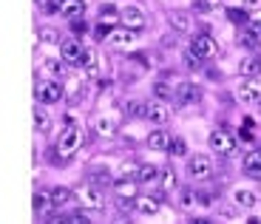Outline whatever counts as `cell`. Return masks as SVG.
<instances>
[{"instance_id":"1","label":"cell","mask_w":261,"mask_h":224,"mask_svg":"<svg viewBox=\"0 0 261 224\" xmlns=\"http://www.w3.org/2000/svg\"><path fill=\"white\" fill-rule=\"evenodd\" d=\"M80 145H83V131L74 125L71 114H68V117H65V128L60 131L57 142H54V148H57V156H60V159L74 156V153L80 151Z\"/></svg>"},{"instance_id":"2","label":"cell","mask_w":261,"mask_h":224,"mask_svg":"<svg viewBox=\"0 0 261 224\" xmlns=\"http://www.w3.org/2000/svg\"><path fill=\"white\" fill-rule=\"evenodd\" d=\"M34 99H37L40 105H54L63 99V86H60L57 79H40L37 86H34Z\"/></svg>"},{"instance_id":"3","label":"cell","mask_w":261,"mask_h":224,"mask_svg":"<svg viewBox=\"0 0 261 224\" xmlns=\"http://www.w3.org/2000/svg\"><path fill=\"white\" fill-rule=\"evenodd\" d=\"M77 202L83 207H88V210H105V199H102V190L94 185H88V182H83V185H77Z\"/></svg>"},{"instance_id":"4","label":"cell","mask_w":261,"mask_h":224,"mask_svg":"<svg viewBox=\"0 0 261 224\" xmlns=\"http://www.w3.org/2000/svg\"><path fill=\"white\" fill-rule=\"evenodd\" d=\"M60 57H63V63H68V66H83L85 57H88V48H85L77 37L65 40L63 46H60Z\"/></svg>"},{"instance_id":"5","label":"cell","mask_w":261,"mask_h":224,"mask_svg":"<svg viewBox=\"0 0 261 224\" xmlns=\"http://www.w3.org/2000/svg\"><path fill=\"white\" fill-rule=\"evenodd\" d=\"M236 99H239V102H261L258 77H242V82L236 86Z\"/></svg>"},{"instance_id":"6","label":"cell","mask_w":261,"mask_h":224,"mask_svg":"<svg viewBox=\"0 0 261 224\" xmlns=\"http://www.w3.org/2000/svg\"><path fill=\"white\" fill-rule=\"evenodd\" d=\"M188 173H190V179H207L210 173H213V159H210L207 153H196V156H190Z\"/></svg>"},{"instance_id":"7","label":"cell","mask_w":261,"mask_h":224,"mask_svg":"<svg viewBox=\"0 0 261 224\" xmlns=\"http://www.w3.org/2000/svg\"><path fill=\"white\" fill-rule=\"evenodd\" d=\"M207 142H210V148H213L216 153H224V156L236 151V139L230 136L227 131H222V128H216V131H210Z\"/></svg>"},{"instance_id":"8","label":"cell","mask_w":261,"mask_h":224,"mask_svg":"<svg viewBox=\"0 0 261 224\" xmlns=\"http://www.w3.org/2000/svg\"><path fill=\"white\" fill-rule=\"evenodd\" d=\"M108 46H114V48L137 46V32L134 29H125V26H114V32L108 34Z\"/></svg>"},{"instance_id":"9","label":"cell","mask_w":261,"mask_h":224,"mask_svg":"<svg viewBox=\"0 0 261 224\" xmlns=\"http://www.w3.org/2000/svg\"><path fill=\"white\" fill-rule=\"evenodd\" d=\"M190 48H193V51L199 54L202 60H210V57H216V54H219V43H216L210 34H196L193 43H190Z\"/></svg>"},{"instance_id":"10","label":"cell","mask_w":261,"mask_h":224,"mask_svg":"<svg viewBox=\"0 0 261 224\" xmlns=\"http://www.w3.org/2000/svg\"><path fill=\"white\" fill-rule=\"evenodd\" d=\"M91 128H94V133H97V136L108 139V136H114V133L119 131V117H117V114H102V117L94 119Z\"/></svg>"},{"instance_id":"11","label":"cell","mask_w":261,"mask_h":224,"mask_svg":"<svg viewBox=\"0 0 261 224\" xmlns=\"http://www.w3.org/2000/svg\"><path fill=\"white\" fill-rule=\"evenodd\" d=\"M119 26L134 29V32L145 29V12H139L137 6H125V9H122V14H119Z\"/></svg>"},{"instance_id":"12","label":"cell","mask_w":261,"mask_h":224,"mask_svg":"<svg viewBox=\"0 0 261 224\" xmlns=\"http://www.w3.org/2000/svg\"><path fill=\"white\" fill-rule=\"evenodd\" d=\"M145 119H150L153 125H165V122L170 119V108L165 105L162 99H150L148 111H145Z\"/></svg>"},{"instance_id":"13","label":"cell","mask_w":261,"mask_h":224,"mask_svg":"<svg viewBox=\"0 0 261 224\" xmlns=\"http://www.w3.org/2000/svg\"><path fill=\"white\" fill-rule=\"evenodd\" d=\"M176 99H179V105H196L202 99V88L193 86V82H182L176 88Z\"/></svg>"},{"instance_id":"14","label":"cell","mask_w":261,"mask_h":224,"mask_svg":"<svg viewBox=\"0 0 261 224\" xmlns=\"http://www.w3.org/2000/svg\"><path fill=\"white\" fill-rule=\"evenodd\" d=\"M137 179H117L114 182V193H117L119 202H134L137 199Z\"/></svg>"},{"instance_id":"15","label":"cell","mask_w":261,"mask_h":224,"mask_svg":"<svg viewBox=\"0 0 261 224\" xmlns=\"http://www.w3.org/2000/svg\"><path fill=\"white\" fill-rule=\"evenodd\" d=\"M170 142H173V139H170L168 131H162V128H156V131H150L148 136H145V145H148L150 151H170Z\"/></svg>"},{"instance_id":"16","label":"cell","mask_w":261,"mask_h":224,"mask_svg":"<svg viewBox=\"0 0 261 224\" xmlns=\"http://www.w3.org/2000/svg\"><path fill=\"white\" fill-rule=\"evenodd\" d=\"M85 12V0H63V6H60V14H63L68 23H74V20H80Z\"/></svg>"},{"instance_id":"17","label":"cell","mask_w":261,"mask_h":224,"mask_svg":"<svg viewBox=\"0 0 261 224\" xmlns=\"http://www.w3.org/2000/svg\"><path fill=\"white\" fill-rule=\"evenodd\" d=\"M168 26L173 29V32H179V34L190 32V26H193L190 12H170V14H168Z\"/></svg>"},{"instance_id":"18","label":"cell","mask_w":261,"mask_h":224,"mask_svg":"<svg viewBox=\"0 0 261 224\" xmlns=\"http://www.w3.org/2000/svg\"><path fill=\"white\" fill-rule=\"evenodd\" d=\"M54 199H51V190H37L34 193V213H37V216H46V213H51L54 210Z\"/></svg>"},{"instance_id":"19","label":"cell","mask_w":261,"mask_h":224,"mask_svg":"<svg viewBox=\"0 0 261 224\" xmlns=\"http://www.w3.org/2000/svg\"><path fill=\"white\" fill-rule=\"evenodd\" d=\"M242 167H244V173H247L250 179H258V182H261V148L247 153V159H244Z\"/></svg>"},{"instance_id":"20","label":"cell","mask_w":261,"mask_h":224,"mask_svg":"<svg viewBox=\"0 0 261 224\" xmlns=\"http://www.w3.org/2000/svg\"><path fill=\"white\" fill-rule=\"evenodd\" d=\"M130 205H134L137 213H142V216H156L159 213V202L156 199H150V196H137Z\"/></svg>"},{"instance_id":"21","label":"cell","mask_w":261,"mask_h":224,"mask_svg":"<svg viewBox=\"0 0 261 224\" xmlns=\"http://www.w3.org/2000/svg\"><path fill=\"white\" fill-rule=\"evenodd\" d=\"M239 71H242V77H258L261 74V57H244L242 63H239Z\"/></svg>"},{"instance_id":"22","label":"cell","mask_w":261,"mask_h":224,"mask_svg":"<svg viewBox=\"0 0 261 224\" xmlns=\"http://www.w3.org/2000/svg\"><path fill=\"white\" fill-rule=\"evenodd\" d=\"M51 199H54V205L57 207H65V205H71L74 199H77V193H74L71 187H54Z\"/></svg>"},{"instance_id":"23","label":"cell","mask_w":261,"mask_h":224,"mask_svg":"<svg viewBox=\"0 0 261 224\" xmlns=\"http://www.w3.org/2000/svg\"><path fill=\"white\" fill-rule=\"evenodd\" d=\"M88 185H94V187H99V190H105V187H114V179L108 176L105 171H99V173H88V179H85Z\"/></svg>"},{"instance_id":"24","label":"cell","mask_w":261,"mask_h":224,"mask_svg":"<svg viewBox=\"0 0 261 224\" xmlns=\"http://www.w3.org/2000/svg\"><path fill=\"white\" fill-rule=\"evenodd\" d=\"M236 43H239L242 48H250V51H253V48H258V43H261V40L255 37V34L250 32V29H244V32H239V37H236Z\"/></svg>"},{"instance_id":"25","label":"cell","mask_w":261,"mask_h":224,"mask_svg":"<svg viewBox=\"0 0 261 224\" xmlns=\"http://www.w3.org/2000/svg\"><path fill=\"white\" fill-rule=\"evenodd\" d=\"M122 111L128 114V117L139 119V117H145V111H148V102H137V99H130V102H125V105H122Z\"/></svg>"},{"instance_id":"26","label":"cell","mask_w":261,"mask_h":224,"mask_svg":"<svg viewBox=\"0 0 261 224\" xmlns=\"http://www.w3.org/2000/svg\"><path fill=\"white\" fill-rule=\"evenodd\" d=\"M156 176H159V173H156V167H153V165H139L137 167V182H139V185H148V182H153Z\"/></svg>"},{"instance_id":"27","label":"cell","mask_w":261,"mask_h":224,"mask_svg":"<svg viewBox=\"0 0 261 224\" xmlns=\"http://www.w3.org/2000/svg\"><path fill=\"white\" fill-rule=\"evenodd\" d=\"M253 119H247V122H244V128L242 131H239V142H242V145H247V148H253L255 145V136H253Z\"/></svg>"},{"instance_id":"28","label":"cell","mask_w":261,"mask_h":224,"mask_svg":"<svg viewBox=\"0 0 261 224\" xmlns=\"http://www.w3.org/2000/svg\"><path fill=\"white\" fill-rule=\"evenodd\" d=\"M40 71H46L48 77H60V74H63V63H60V60H43V63H40Z\"/></svg>"},{"instance_id":"29","label":"cell","mask_w":261,"mask_h":224,"mask_svg":"<svg viewBox=\"0 0 261 224\" xmlns=\"http://www.w3.org/2000/svg\"><path fill=\"white\" fill-rule=\"evenodd\" d=\"M34 128H37V131H46L48 128V114H46V105H40L37 102V108H34Z\"/></svg>"},{"instance_id":"30","label":"cell","mask_w":261,"mask_h":224,"mask_svg":"<svg viewBox=\"0 0 261 224\" xmlns=\"http://www.w3.org/2000/svg\"><path fill=\"white\" fill-rule=\"evenodd\" d=\"M227 17H230V23H239V26H247L250 23V14H247V9H227Z\"/></svg>"},{"instance_id":"31","label":"cell","mask_w":261,"mask_h":224,"mask_svg":"<svg viewBox=\"0 0 261 224\" xmlns=\"http://www.w3.org/2000/svg\"><path fill=\"white\" fill-rule=\"evenodd\" d=\"M37 37H40V43H57V40H60V32H57L54 26H40Z\"/></svg>"},{"instance_id":"32","label":"cell","mask_w":261,"mask_h":224,"mask_svg":"<svg viewBox=\"0 0 261 224\" xmlns=\"http://www.w3.org/2000/svg\"><path fill=\"white\" fill-rule=\"evenodd\" d=\"M216 9H219V0H193V12H199V14L216 12Z\"/></svg>"},{"instance_id":"33","label":"cell","mask_w":261,"mask_h":224,"mask_svg":"<svg viewBox=\"0 0 261 224\" xmlns=\"http://www.w3.org/2000/svg\"><path fill=\"white\" fill-rule=\"evenodd\" d=\"M236 205H239V207H253V205H255V193H250V190H236Z\"/></svg>"},{"instance_id":"34","label":"cell","mask_w":261,"mask_h":224,"mask_svg":"<svg viewBox=\"0 0 261 224\" xmlns=\"http://www.w3.org/2000/svg\"><path fill=\"white\" fill-rule=\"evenodd\" d=\"M159 182H162L165 190H173V187H176V173H173V167H168V171L159 173Z\"/></svg>"},{"instance_id":"35","label":"cell","mask_w":261,"mask_h":224,"mask_svg":"<svg viewBox=\"0 0 261 224\" xmlns=\"http://www.w3.org/2000/svg\"><path fill=\"white\" fill-rule=\"evenodd\" d=\"M185 66L190 68V71H199V66H202V57L190 48V51H185Z\"/></svg>"},{"instance_id":"36","label":"cell","mask_w":261,"mask_h":224,"mask_svg":"<svg viewBox=\"0 0 261 224\" xmlns=\"http://www.w3.org/2000/svg\"><path fill=\"white\" fill-rule=\"evenodd\" d=\"M153 94H156V99H165V97H170V94H173V88H170L165 79H159V82H153Z\"/></svg>"},{"instance_id":"37","label":"cell","mask_w":261,"mask_h":224,"mask_svg":"<svg viewBox=\"0 0 261 224\" xmlns=\"http://www.w3.org/2000/svg\"><path fill=\"white\" fill-rule=\"evenodd\" d=\"M196 202H199V196H196L193 190H185V193H182V199H179V205H182V207H188V210L196 205Z\"/></svg>"},{"instance_id":"38","label":"cell","mask_w":261,"mask_h":224,"mask_svg":"<svg viewBox=\"0 0 261 224\" xmlns=\"http://www.w3.org/2000/svg\"><path fill=\"white\" fill-rule=\"evenodd\" d=\"M170 153H173V156H185V153H188L185 139H173V142H170Z\"/></svg>"},{"instance_id":"39","label":"cell","mask_w":261,"mask_h":224,"mask_svg":"<svg viewBox=\"0 0 261 224\" xmlns=\"http://www.w3.org/2000/svg\"><path fill=\"white\" fill-rule=\"evenodd\" d=\"M114 29L108 26V23H97V29H94V34H97V40H108V34H111Z\"/></svg>"},{"instance_id":"40","label":"cell","mask_w":261,"mask_h":224,"mask_svg":"<svg viewBox=\"0 0 261 224\" xmlns=\"http://www.w3.org/2000/svg\"><path fill=\"white\" fill-rule=\"evenodd\" d=\"M247 29H250V32H253V34H255V37H258V40H261V17H250Z\"/></svg>"},{"instance_id":"41","label":"cell","mask_w":261,"mask_h":224,"mask_svg":"<svg viewBox=\"0 0 261 224\" xmlns=\"http://www.w3.org/2000/svg\"><path fill=\"white\" fill-rule=\"evenodd\" d=\"M85 29H88V26H85L83 20H74V23H71V32H74V37H80V34H85Z\"/></svg>"},{"instance_id":"42","label":"cell","mask_w":261,"mask_h":224,"mask_svg":"<svg viewBox=\"0 0 261 224\" xmlns=\"http://www.w3.org/2000/svg\"><path fill=\"white\" fill-rule=\"evenodd\" d=\"M68 224H91V218H85L83 213H74V216H68Z\"/></svg>"},{"instance_id":"43","label":"cell","mask_w":261,"mask_h":224,"mask_svg":"<svg viewBox=\"0 0 261 224\" xmlns=\"http://www.w3.org/2000/svg\"><path fill=\"white\" fill-rule=\"evenodd\" d=\"M244 9H247V12H255V9H261V0H244Z\"/></svg>"},{"instance_id":"44","label":"cell","mask_w":261,"mask_h":224,"mask_svg":"<svg viewBox=\"0 0 261 224\" xmlns=\"http://www.w3.org/2000/svg\"><path fill=\"white\" fill-rule=\"evenodd\" d=\"M46 224H68V218H65V216H51Z\"/></svg>"},{"instance_id":"45","label":"cell","mask_w":261,"mask_h":224,"mask_svg":"<svg viewBox=\"0 0 261 224\" xmlns=\"http://www.w3.org/2000/svg\"><path fill=\"white\" fill-rule=\"evenodd\" d=\"M188 224H213L210 218H202V216H196V218H188Z\"/></svg>"},{"instance_id":"46","label":"cell","mask_w":261,"mask_h":224,"mask_svg":"<svg viewBox=\"0 0 261 224\" xmlns=\"http://www.w3.org/2000/svg\"><path fill=\"white\" fill-rule=\"evenodd\" d=\"M247 224H261V221H258V218H247Z\"/></svg>"}]
</instances>
